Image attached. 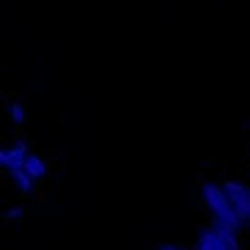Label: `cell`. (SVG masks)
Returning <instances> with one entry per match:
<instances>
[{"instance_id":"obj_9","label":"cell","mask_w":250,"mask_h":250,"mask_svg":"<svg viewBox=\"0 0 250 250\" xmlns=\"http://www.w3.org/2000/svg\"><path fill=\"white\" fill-rule=\"evenodd\" d=\"M160 250H182V245H173V242H162Z\"/></svg>"},{"instance_id":"obj_3","label":"cell","mask_w":250,"mask_h":250,"mask_svg":"<svg viewBox=\"0 0 250 250\" xmlns=\"http://www.w3.org/2000/svg\"><path fill=\"white\" fill-rule=\"evenodd\" d=\"M223 187H226V195L231 201V206H234L242 228L250 226V187L242 182H223Z\"/></svg>"},{"instance_id":"obj_7","label":"cell","mask_w":250,"mask_h":250,"mask_svg":"<svg viewBox=\"0 0 250 250\" xmlns=\"http://www.w3.org/2000/svg\"><path fill=\"white\" fill-rule=\"evenodd\" d=\"M8 116H11L14 124H22L25 118H28V110H25L22 102H11V104H8Z\"/></svg>"},{"instance_id":"obj_1","label":"cell","mask_w":250,"mask_h":250,"mask_svg":"<svg viewBox=\"0 0 250 250\" xmlns=\"http://www.w3.org/2000/svg\"><path fill=\"white\" fill-rule=\"evenodd\" d=\"M201 201L209 209V217H212V226L223 228V231H231V234H239L242 231V223L236 217L234 206L226 195V187L220 182H204L201 187Z\"/></svg>"},{"instance_id":"obj_5","label":"cell","mask_w":250,"mask_h":250,"mask_svg":"<svg viewBox=\"0 0 250 250\" xmlns=\"http://www.w3.org/2000/svg\"><path fill=\"white\" fill-rule=\"evenodd\" d=\"M28 154V146L22 140H17L14 146L3 148V168H22V160Z\"/></svg>"},{"instance_id":"obj_2","label":"cell","mask_w":250,"mask_h":250,"mask_svg":"<svg viewBox=\"0 0 250 250\" xmlns=\"http://www.w3.org/2000/svg\"><path fill=\"white\" fill-rule=\"evenodd\" d=\"M195 250H242V242H239V234L223 231L209 223L195 236Z\"/></svg>"},{"instance_id":"obj_6","label":"cell","mask_w":250,"mask_h":250,"mask_svg":"<svg viewBox=\"0 0 250 250\" xmlns=\"http://www.w3.org/2000/svg\"><path fill=\"white\" fill-rule=\"evenodd\" d=\"M8 176H11V184L17 187V192L25 195V198H28L30 192H33V187H36V182H33L22 168H8Z\"/></svg>"},{"instance_id":"obj_4","label":"cell","mask_w":250,"mask_h":250,"mask_svg":"<svg viewBox=\"0 0 250 250\" xmlns=\"http://www.w3.org/2000/svg\"><path fill=\"white\" fill-rule=\"evenodd\" d=\"M22 170L28 173L33 182H42V179L47 176V162H44V157H39V154H25V160H22Z\"/></svg>"},{"instance_id":"obj_11","label":"cell","mask_w":250,"mask_h":250,"mask_svg":"<svg viewBox=\"0 0 250 250\" xmlns=\"http://www.w3.org/2000/svg\"><path fill=\"white\" fill-rule=\"evenodd\" d=\"M182 250H192V248H182Z\"/></svg>"},{"instance_id":"obj_8","label":"cell","mask_w":250,"mask_h":250,"mask_svg":"<svg viewBox=\"0 0 250 250\" xmlns=\"http://www.w3.org/2000/svg\"><path fill=\"white\" fill-rule=\"evenodd\" d=\"M22 206H11V209H8V212H6V220H11V223H20V220H22Z\"/></svg>"},{"instance_id":"obj_10","label":"cell","mask_w":250,"mask_h":250,"mask_svg":"<svg viewBox=\"0 0 250 250\" xmlns=\"http://www.w3.org/2000/svg\"><path fill=\"white\" fill-rule=\"evenodd\" d=\"M0 165H3V148H0Z\"/></svg>"}]
</instances>
